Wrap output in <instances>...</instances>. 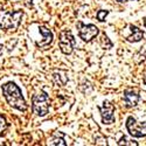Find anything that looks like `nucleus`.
<instances>
[{"label":"nucleus","mask_w":146,"mask_h":146,"mask_svg":"<svg viewBox=\"0 0 146 146\" xmlns=\"http://www.w3.org/2000/svg\"><path fill=\"white\" fill-rule=\"evenodd\" d=\"M49 145H53V146H56V145H60V146H66V141L63 138H54L53 140H50Z\"/></svg>","instance_id":"12"},{"label":"nucleus","mask_w":146,"mask_h":146,"mask_svg":"<svg viewBox=\"0 0 146 146\" xmlns=\"http://www.w3.org/2000/svg\"><path fill=\"white\" fill-rule=\"evenodd\" d=\"M3 94L5 96V98L7 103L12 106L15 108L20 111H26L27 110V104L26 101L23 98V96L21 94V90L15 86L14 83L8 82L3 86Z\"/></svg>","instance_id":"1"},{"label":"nucleus","mask_w":146,"mask_h":146,"mask_svg":"<svg viewBox=\"0 0 146 146\" xmlns=\"http://www.w3.org/2000/svg\"><path fill=\"white\" fill-rule=\"evenodd\" d=\"M1 49H3V46H1V44H0V50H1Z\"/></svg>","instance_id":"18"},{"label":"nucleus","mask_w":146,"mask_h":146,"mask_svg":"<svg viewBox=\"0 0 146 146\" xmlns=\"http://www.w3.org/2000/svg\"><path fill=\"white\" fill-rule=\"evenodd\" d=\"M23 13L21 11H9L4 13L0 19V29L4 31H15L21 23Z\"/></svg>","instance_id":"2"},{"label":"nucleus","mask_w":146,"mask_h":146,"mask_svg":"<svg viewBox=\"0 0 146 146\" xmlns=\"http://www.w3.org/2000/svg\"><path fill=\"white\" fill-rule=\"evenodd\" d=\"M100 111L102 115L103 124L110 125L115 121V106L110 102H104L102 106H100Z\"/></svg>","instance_id":"7"},{"label":"nucleus","mask_w":146,"mask_h":146,"mask_svg":"<svg viewBox=\"0 0 146 146\" xmlns=\"http://www.w3.org/2000/svg\"><path fill=\"white\" fill-rule=\"evenodd\" d=\"M6 127H7L6 119H5V117H4V116L0 115V135H1V133L6 130Z\"/></svg>","instance_id":"13"},{"label":"nucleus","mask_w":146,"mask_h":146,"mask_svg":"<svg viewBox=\"0 0 146 146\" xmlns=\"http://www.w3.org/2000/svg\"><path fill=\"white\" fill-rule=\"evenodd\" d=\"M118 3H126V1H129V0H117Z\"/></svg>","instance_id":"15"},{"label":"nucleus","mask_w":146,"mask_h":146,"mask_svg":"<svg viewBox=\"0 0 146 146\" xmlns=\"http://www.w3.org/2000/svg\"><path fill=\"white\" fill-rule=\"evenodd\" d=\"M144 25H145V28H146V18L144 19Z\"/></svg>","instance_id":"17"},{"label":"nucleus","mask_w":146,"mask_h":146,"mask_svg":"<svg viewBox=\"0 0 146 146\" xmlns=\"http://www.w3.org/2000/svg\"><path fill=\"white\" fill-rule=\"evenodd\" d=\"M130 31H131V34L126 38V40L129 42H139L141 39H143V36H144V33L141 29H139L138 27L136 26H133V25H130Z\"/></svg>","instance_id":"9"},{"label":"nucleus","mask_w":146,"mask_h":146,"mask_svg":"<svg viewBox=\"0 0 146 146\" xmlns=\"http://www.w3.org/2000/svg\"><path fill=\"white\" fill-rule=\"evenodd\" d=\"M75 39H74V36H72L71 32L70 31H63V32H61L60 34V48H61V52H62L63 54L68 55V54H71L72 49H74V47H75Z\"/></svg>","instance_id":"5"},{"label":"nucleus","mask_w":146,"mask_h":146,"mask_svg":"<svg viewBox=\"0 0 146 146\" xmlns=\"http://www.w3.org/2000/svg\"><path fill=\"white\" fill-rule=\"evenodd\" d=\"M39 29H40V33L43 35V38H44V41L41 43L40 47H43L44 48V47L49 46L52 43V41H53V33L49 29H47L46 27H40Z\"/></svg>","instance_id":"10"},{"label":"nucleus","mask_w":146,"mask_h":146,"mask_svg":"<svg viewBox=\"0 0 146 146\" xmlns=\"http://www.w3.org/2000/svg\"><path fill=\"white\" fill-rule=\"evenodd\" d=\"M126 129L132 137H136V138L146 137L145 121H137L133 117H129L126 120Z\"/></svg>","instance_id":"4"},{"label":"nucleus","mask_w":146,"mask_h":146,"mask_svg":"<svg viewBox=\"0 0 146 146\" xmlns=\"http://www.w3.org/2000/svg\"><path fill=\"white\" fill-rule=\"evenodd\" d=\"M140 100V97L138 94H136L132 90H126L124 92V102H125V106L126 108H133L138 104Z\"/></svg>","instance_id":"8"},{"label":"nucleus","mask_w":146,"mask_h":146,"mask_svg":"<svg viewBox=\"0 0 146 146\" xmlns=\"http://www.w3.org/2000/svg\"><path fill=\"white\" fill-rule=\"evenodd\" d=\"M108 13H109V12L108 11H104V9H101L100 12H98V13H97V20H98V21H104L105 20V17L108 15Z\"/></svg>","instance_id":"14"},{"label":"nucleus","mask_w":146,"mask_h":146,"mask_svg":"<svg viewBox=\"0 0 146 146\" xmlns=\"http://www.w3.org/2000/svg\"><path fill=\"white\" fill-rule=\"evenodd\" d=\"M144 83L146 84V74H145V76H144Z\"/></svg>","instance_id":"16"},{"label":"nucleus","mask_w":146,"mask_h":146,"mask_svg":"<svg viewBox=\"0 0 146 146\" xmlns=\"http://www.w3.org/2000/svg\"><path fill=\"white\" fill-rule=\"evenodd\" d=\"M77 27H78L80 38L86 42H89L94 38H96V36L98 35V32H100L98 28H97L95 25H83L82 22H78Z\"/></svg>","instance_id":"6"},{"label":"nucleus","mask_w":146,"mask_h":146,"mask_svg":"<svg viewBox=\"0 0 146 146\" xmlns=\"http://www.w3.org/2000/svg\"><path fill=\"white\" fill-rule=\"evenodd\" d=\"M49 104H50L49 96L44 91H41L40 94H36L33 96L32 109L36 116H40V117L46 116L48 113V110H49Z\"/></svg>","instance_id":"3"},{"label":"nucleus","mask_w":146,"mask_h":146,"mask_svg":"<svg viewBox=\"0 0 146 146\" xmlns=\"http://www.w3.org/2000/svg\"><path fill=\"white\" fill-rule=\"evenodd\" d=\"M118 145H129V146H137L138 143L135 140H131L127 137H121L120 140L118 141Z\"/></svg>","instance_id":"11"}]
</instances>
